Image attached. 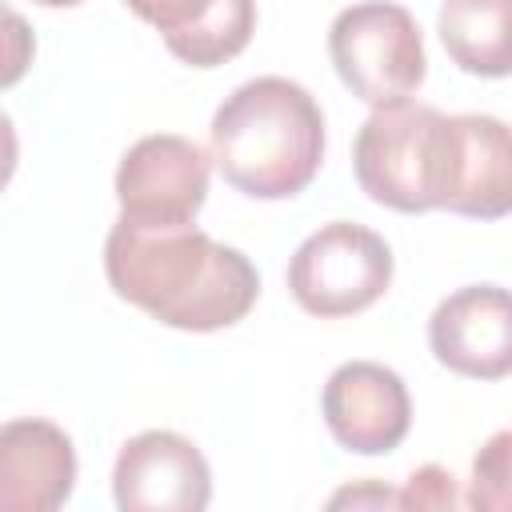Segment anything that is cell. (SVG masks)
I'll use <instances>...</instances> for the list:
<instances>
[{
    "label": "cell",
    "instance_id": "7c38bea8",
    "mask_svg": "<svg viewBox=\"0 0 512 512\" xmlns=\"http://www.w3.org/2000/svg\"><path fill=\"white\" fill-rule=\"evenodd\" d=\"M152 24L168 52L192 68H220L240 56L256 32V0H124Z\"/></svg>",
    "mask_w": 512,
    "mask_h": 512
},
{
    "label": "cell",
    "instance_id": "9a60e30c",
    "mask_svg": "<svg viewBox=\"0 0 512 512\" xmlns=\"http://www.w3.org/2000/svg\"><path fill=\"white\" fill-rule=\"evenodd\" d=\"M456 504H464L456 492V476L440 464L416 468L400 488V508H456Z\"/></svg>",
    "mask_w": 512,
    "mask_h": 512
},
{
    "label": "cell",
    "instance_id": "52a82bcc",
    "mask_svg": "<svg viewBox=\"0 0 512 512\" xmlns=\"http://www.w3.org/2000/svg\"><path fill=\"white\" fill-rule=\"evenodd\" d=\"M212 152L176 132L140 136L116 168L120 216L144 224H192L208 200Z\"/></svg>",
    "mask_w": 512,
    "mask_h": 512
},
{
    "label": "cell",
    "instance_id": "5bb4252c",
    "mask_svg": "<svg viewBox=\"0 0 512 512\" xmlns=\"http://www.w3.org/2000/svg\"><path fill=\"white\" fill-rule=\"evenodd\" d=\"M464 504L476 512H512V428L492 432L476 452Z\"/></svg>",
    "mask_w": 512,
    "mask_h": 512
},
{
    "label": "cell",
    "instance_id": "6da1fadb",
    "mask_svg": "<svg viewBox=\"0 0 512 512\" xmlns=\"http://www.w3.org/2000/svg\"><path fill=\"white\" fill-rule=\"evenodd\" d=\"M104 276L112 292L152 320L180 332H216L240 324L256 296V264L192 224H144L120 216L104 240Z\"/></svg>",
    "mask_w": 512,
    "mask_h": 512
},
{
    "label": "cell",
    "instance_id": "30bf717a",
    "mask_svg": "<svg viewBox=\"0 0 512 512\" xmlns=\"http://www.w3.org/2000/svg\"><path fill=\"white\" fill-rule=\"evenodd\" d=\"M428 348L456 376H512V292L500 284L456 288L428 316Z\"/></svg>",
    "mask_w": 512,
    "mask_h": 512
},
{
    "label": "cell",
    "instance_id": "3957f363",
    "mask_svg": "<svg viewBox=\"0 0 512 512\" xmlns=\"http://www.w3.org/2000/svg\"><path fill=\"white\" fill-rule=\"evenodd\" d=\"M328 56L340 84L368 108L412 100L428 76L420 28L404 4L364 0L336 12L328 28Z\"/></svg>",
    "mask_w": 512,
    "mask_h": 512
},
{
    "label": "cell",
    "instance_id": "5b68a950",
    "mask_svg": "<svg viewBox=\"0 0 512 512\" xmlns=\"http://www.w3.org/2000/svg\"><path fill=\"white\" fill-rule=\"evenodd\" d=\"M392 268L396 260L380 232L352 220H332L304 236L292 252L288 292L308 316H356L388 292Z\"/></svg>",
    "mask_w": 512,
    "mask_h": 512
},
{
    "label": "cell",
    "instance_id": "e0dca14e",
    "mask_svg": "<svg viewBox=\"0 0 512 512\" xmlns=\"http://www.w3.org/2000/svg\"><path fill=\"white\" fill-rule=\"evenodd\" d=\"M36 4H44V8H76L80 0H36Z\"/></svg>",
    "mask_w": 512,
    "mask_h": 512
},
{
    "label": "cell",
    "instance_id": "7a4b0ae2",
    "mask_svg": "<svg viewBox=\"0 0 512 512\" xmlns=\"http://www.w3.org/2000/svg\"><path fill=\"white\" fill-rule=\"evenodd\" d=\"M216 172L252 200L300 196L324 164V112L288 76H256L224 96L208 128Z\"/></svg>",
    "mask_w": 512,
    "mask_h": 512
},
{
    "label": "cell",
    "instance_id": "4fadbf2b",
    "mask_svg": "<svg viewBox=\"0 0 512 512\" xmlns=\"http://www.w3.org/2000/svg\"><path fill=\"white\" fill-rule=\"evenodd\" d=\"M436 32L460 72L512 76V0H440Z\"/></svg>",
    "mask_w": 512,
    "mask_h": 512
},
{
    "label": "cell",
    "instance_id": "9c48e42d",
    "mask_svg": "<svg viewBox=\"0 0 512 512\" xmlns=\"http://www.w3.org/2000/svg\"><path fill=\"white\" fill-rule=\"evenodd\" d=\"M320 412L332 440L356 456H384L400 448L412 428V396L404 380L376 360L340 364L320 392Z\"/></svg>",
    "mask_w": 512,
    "mask_h": 512
},
{
    "label": "cell",
    "instance_id": "2e32d148",
    "mask_svg": "<svg viewBox=\"0 0 512 512\" xmlns=\"http://www.w3.org/2000/svg\"><path fill=\"white\" fill-rule=\"evenodd\" d=\"M332 508H344V504H352V508H360V504H376V508H400V492H392V488H384V484H360V488H340L332 500H328Z\"/></svg>",
    "mask_w": 512,
    "mask_h": 512
},
{
    "label": "cell",
    "instance_id": "8992f818",
    "mask_svg": "<svg viewBox=\"0 0 512 512\" xmlns=\"http://www.w3.org/2000/svg\"><path fill=\"white\" fill-rule=\"evenodd\" d=\"M436 208L500 220L512 216V128L484 112L444 116Z\"/></svg>",
    "mask_w": 512,
    "mask_h": 512
},
{
    "label": "cell",
    "instance_id": "8fae6325",
    "mask_svg": "<svg viewBox=\"0 0 512 512\" xmlns=\"http://www.w3.org/2000/svg\"><path fill=\"white\" fill-rule=\"evenodd\" d=\"M76 488V448L64 428L20 416L0 428V504L8 512H52Z\"/></svg>",
    "mask_w": 512,
    "mask_h": 512
},
{
    "label": "cell",
    "instance_id": "277c9868",
    "mask_svg": "<svg viewBox=\"0 0 512 512\" xmlns=\"http://www.w3.org/2000/svg\"><path fill=\"white\" fill-rule=\"evenodd\" d=\"M440 132L444 112L432 104H392L372 108L352 144V172L368 200L392 212H432L436 172H440Z\"/></svg>",
    "mask_w": 512,
    "mask_h": 512
},
{
    "label": "cell",
    "instance_id": "ba28073f",
    "mask_svg": "<svg viewBox=\"0 0 512 512\" xmlns=\"http://www.w3.org/2000/svg\"><path fill=\"white\" fill-rule=\"evenodd\" d=\"M112 496L120 512H200L212 500V468L188 436L148 428L116 452Z\"/></svg>",
    "mask_w": 512,
    "mask_h": 512
}]
</instances>
